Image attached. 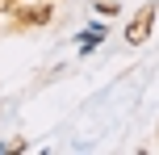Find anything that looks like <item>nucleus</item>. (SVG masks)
Masks as SVG:
<instances>
[{
    "mask_svg": "<svg viewBox=\"0 0 159 155\" xmlns=\"http://www.w3.org/2000/svg\"><path fill=\"white\" fill-rule=\"evenodd\" d=\"M151 21H155V8H143V13L130 21V30H126V42H130V46H143V42L151 38Z\"/></svg>",
    "mask_w": 159,
    "mask_h": 155,
    "instance_id": "obj_1",
    "label": "nucleus"
}]
</instances>
